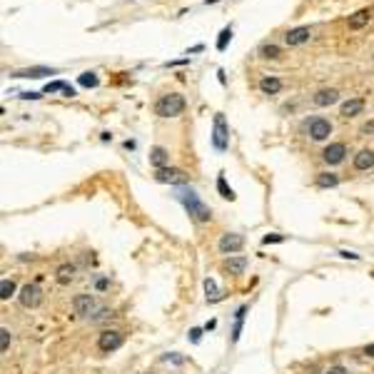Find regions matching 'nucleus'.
Here are the masks:
<instances>
[{
	"label": "nucleus",
	"instance_id": "1",
	"mask_svg": "<svg viewBox=\"0 0 374 374\" xmlns=\"http://www.w3.org/2000/svg\"><path fill=\"white\" fill-rule=\"evenodd\" d=\"M175 197H177V202H182V207L190 212V217H192L195 222H210V220H212V210L197 197V192L192 190V187H187V185L177 187Z\"/></svg>",
	"mask_w": 374,
	"mask_h": 374
},
{
	"label": "nucleus",
	"instance_id": "2",
	"mask_svg": "<svg viewBox=\"0 0 374 374\" xmlns=\"http://www.w3.org/2000/svg\"><path fill=\"white\" fill-rule=\"evenodd\" d=\"M185 105L187 102H185V97L180 93H170V95H162L155 102V115H160V117H177V115H182Z\"/></svg>",
	"mask_w": 374,
	"mask_h": 374
},
{
	"label": "nucleus",
	"instance_id": "3",
	"mask_svg": "<svg viewBox=\"0 0 374 374\" xmlns=\"http://www.w3.org/2000/svg\"><path fill=\"white\" fill-rule=\"evenodd\" d=\"M212 145L217 152H225L230 147V127L225 122V115H215L212 120Z\"/></svg>",
	"mask_w": 374,
	"mask_h": 374
},
{
	"label": "nucleus",
	"instance_id": "4",
	"mask_svg": "<svg viewBox=\"0 0 374 374\" xmlns=\"http://www.w3.org/2000/svg\"><path fill=\"white\" fill-rule=\"evenodd\" d=\"M122 344H125V334H122V332H117V329H105V332L97 337V349H100V352H105V354H110V352L120 349Z\"/></svg>",
	"mask_w": 374,
	"mask_h": 374
},
{
	"label": "nucleus",
	"instance_id": "5",
	"mask_svg": "<svg viewBox=\"0 0 374 374\" xmlns=\"http://www.w3.org/2000/svg\"><path fill=\"white\" fill-rule=\"evenodd\" d=\"M155 180L157 182H165V185H175V187H182L190 182L182 170H175V167H162V170H155Z\"/></svg>",
	"mask_w": 374,
	"mask_h": 374
},
{
	"label": "nucleus",
	"instance_id": "6",
	"mask_svg": "<svg viewBox=\"0 0 374 374\" xmlns=\"http://www.w3.org/2000/svg\"><path fill=\"white\" fill-rule=\"evenodd\" d=\"M18 299H20V304H23V307H28V309H35V307H40V302H43V289H40L35 282H30V284H23V289H20Z\"/></svg>",
	"mask_w": 374,
	"mask_h": 374
},
{
	"label": "nucleus",
	"instance_id": "7",
	"mask_svg": "<svg viewBox=\"0 0 374 374\" xmlns=\"http://www.w3.org/2000/svg\"><path fill=\"white\" fill-rule=\"evenodd\" d=\"M217 247H220L222 255H235V252H240V250L245 247V237L237 235V232H225V235L220 237Z\"/></svg>",
	"mask_w": 374,
	"mask_h": 374
},
{
	"label": "nucleus",
	"instance_id": "8",
	"mask_svg": "<svg viewBox=\"0 0 374 374\" xmlns=\"http://www.w3.org/2000/svg\"><path fill=\"white\" fill-rule=\"evenodd\" d=\"M307 130H309V137L319 142V140H327L332 135V122L324 120V117H312L307 122Z\"/></svg>",
	"mask_w": 374,
	"mask_h": 374
},
{
	"label": "nucleus",
	"instance_id": "9",
	"mask_svg": "<svg viewBox=\"0 0 374 374\" xmlns=\"http://www.w3.org/2000/svg\"><path fill=\"white\" fill-rule=\"evenodd\" d=\"M73 307H75V314L78 317H90L95 309H97V302L93 294H78L73 299Z\"/></svg>",
	"mask_w": 374,
	"mask_h": 374
},
{
	"label": "nucleus",
	"instance_id": "10",
	"mask_svg": "<svg viewBox=\"0 0 374 374\" xmlns=\"http://www.w3.org/2000/svg\"><path fill=\"white\" fill-rule=\"evenodd\" d=\"M344 155H347V145H344V142H332L329 147H324L322 160H324L327 165H339V162L344 160Z\"/></svg>",
	"mask_w": 374,
	"mask_h": 374
},
{
	"label": "nucleus",
	"instance_id": "11",
	"mask_svg": "<svg viewBox=\"0 0 374 374\" xmlns=\"http://www.w3.org/2000/svg\"><path fill=\"white\" fill-rule=\"evenodd\" d=\"M309 28H292L287 35H284V40H287V45L289 48H297V45H304L307 40H309Z\"/></svg>",
	"mask_w": 374,
	"mask_h": 374
},
{
	"label": "nucleus",
	"instance_id": "12",
	"mask_svg": "<svg viewBox=\"0 0 374 374\" xmlns=\"http://www.w3.org/2000/svg\"><path fill=\"white\" fill-rule=\"evenodd\" d=\"M312 100H314L317 107H329V105H334V102L339 100V93H337L334 88H324V90H319Z\"/></svg>",
	"mask_w": 374,
	"mask_h": 374
},
{
	"label": "nucleus",
	"instance_id": "13",
	"mask_svg": "<svg viewBox=\"0 0 374 374\" xmlns=\"http://www.w3.org/2000/svg\"><path fill=\"white\" fill-rule=\"evenodd\" d=\"M45 75H58V70H55V68H43V65H38V68H28V70L13 73V78H33V80L45 78Z\"/></svg>",
	"mask_w": 374,
	"mask_h": 374
},
{
	"label": "nucleus",
	"instance_id": "14",
	"mask_svg": "<svg viewBox=\"0 0 374 374\" xmlns=\"http://www.w3.org/2000/svg\"><path fill=\"white\" fill-rule=\"evenodd\" d=\"M222 270L227 272V275H232V277H237V275H242L245 270H247V257H230L225 265H222Z\"/></svg>",
	"mask_w": 374,
	"mask_h": 374
},
{
	"label": "nucleus",
	"instance_id": "15",
	"mask_svg": "<svg viewBox=\"0 0 374 374\" xmlns=\"http://www.w3.org/2000/svg\"><path fill=\"white\" fill-rule=\"evenodd\" d=\"M374 167V152L372 150H359L354 155V170L364 172V170H372Z\"/></svg>",
	"mask_w": 374,
	"mask_h": 374
},
{
	"label": "nucleus",
	"instance_id": "16",
	"mask_svg": "<svg viewBox=\"0 0 374 374\" xmlns=\"http://www.w3.org/2000/svg\"><path fill=\"white\" fill-rule=\"evenodd\" d=\"M369 18H372L369 8H359L357 13H352V15H349V20H347V23H349V28H352V30H362V28L369 23Z\"/></svg>",
	"mask_w": 374,
	"mask_h": 374
},
{
	"label": "nucleus",
	"instance_id": "17",
	"mask_svg": "<svg viewBox=\"0 0 374 374\" xmlns=\"http://www.w3.org/2000/svg\"><path fill=\"white\" fill-rule=\"evenodd\" d=\"M167 162H170V152H167L165 147H152V150H150V165H152L155 170L167 167Z\"/></svg>",
	"mask_w": 374,
	"mask_h": 374
},
{
	"label": "nucleus",
	"instance_id": "18",
	"mask_svg": "<svg viewBox=\"0 0 374 374\" xmlns=\"http://www.w3.org/2000/svg\"><path fill=\"white\" fill-rule=\"evenodd\" d=\"M362 110H364V100H362V97H354V100H347V102L342 105L339 115H342V117H354V115H359Z\"/></svg>",
	"mask_w": 374,
	"mask_h": 374
},
{
	"label": "nucleus",
	"instance_id": "19",
	"mask_svg": "<svg viewBox=\"0 0 374 374\" xmlns=\"http://www.w3.org/2000/svg\"><path fill=\"white\" fill-rule=\"evenodd\" d=\"M260 90H262L265 95H277V93L282 90V80H280V78H275V75L262 78V80H260Z\"/></svg>",
	"mask_w": 374,
	"mask_h": 374
},
{
	"label": "nucleus",
	"instance_id": "20",
	"mask_svg": "<svg viewBox=\"0 0 374 374\" xmlns=\"http://www.w3.org/2000/svg\"><path fill=\"white\" fill-rule=\"evenodd\" d=\"M55 280L60 284H70L75 280V265H60L58 272H55Z\"/></svg>",
	"mask_w": 374,
	"mask_h": 374
},
{
	"label": "nucleus",
	"instance_id": "21",
	"mask_svg": "<svg viewBox=\"0 0 374 374\" xmlns=\"http://www.w3.org/2000/svg\"><path fill=\"white\" fill-rule=\"evenodd\" d=\"M245 314H247V307L242 304L237 312H235V327H232V342L240 339V332H242V324H245Z\"/></svg>",
	"mask_w": 374,
	"mask_h": 374
},
{
	"label": "nucleus",
	"instance_id": "22",
	"mask_svg": "<svg viewBox=\"0 0 374 374\" xmlns=\"http://www.w3.org/2000/svg\"><path fill=\"white\" fill-rule=\"evenodd\" d=\"M205 292H207V302H220L222 299V292L217 289V282L212 277L205 280Z\"/></svg>",
	"mask_w": 374,
	"mask_h": 374
},
{
	"label": "nucleus",
	"instance_id": "23",
	"mask_svg": "<svg viewBox=\"0 0 374 374\" xmlns=\"http://www.w3.org/2000/svg\"><path fill=\"white\" fill-rule=\"evenodd\" d=\"M339 185V177L334 172H319L317 175V187H337Z\"/></svg>",
	"mask_w": 374,
	"mask_h": 374
},
{
	"label": "nucleus",
	"instance_id": "24",
	"mask_svg": "<svg viewBox=\"0 0 374 374\" xmlns=\"http://www.w3.org/2000/svg\"><path fill=\"white\" fill-rule=\"evenodd\" d=\"M217 192H220V195H222L225 200H230V202L235 200V190H232V187L227 185L225 175H220V177H217Z\"/></svg>",
	"mask_w": 374,
	"mask_h": 374
},
{
	"label": "nucleus",
	"instance_id": "25",
	"mask_svg": "<svg viewBox=\"0 0 374 374\" xmlns=\"http://www.w3.org/2000/svg\"><path fill=\"white\" fill-rule=\"evenodd\" d=\"M15 289H18V287H15L13 280H3V282H0V299H3V302L10 299V297L15 294Z\"/></svg>",
	"mask_w": 374,
	"mask_h": 374
},
{
	"label": "nucleus",
	"instance_id": "26",
	"mask_svg": "<svg viewBox=\"0 0 374 374\" xmlns=\"http://www.w3.org/2000/svg\"><path fill=\"white\" fill-rule=\"evenodd\" d=\"M78 83H80L83 88H97V83H100V80H97V75H95V73H90V70H88V73H83V75L78 78Z\"/></svg>",
	"mask_w": 374,
	"mask_h": 374
},
{
	"label": "nucleus",
	"instance_id": "27",
	"mask_svg": "<svg viewBox=\"0 0 374 374\" xmlns=\"http://www.w3.org/2000/svg\"><path fill=\"white\" fill-rule=\"evenodd\" d=\"M232 40V28H225L222 33H220V40H217V50L222 53L225 48H227V43Z\"/></svg>",
	"mask_w": 374,
	"mask_h": 374
},
{
	"label": "nucleus",
	"instance_id": "28",
	"mask_svg": "<svg viewBox=\"0 0 374 374\" xmlns=\"http://www.w3.org/2000/svg\"><path fill=\"white\" fill-rule=\"evenodd\" d=\"M8 347H10V332L3 327V329H0V349H3V354L8 352Z\"/></svg>",
	"mask_w": 374,
	"mask_h": 374
},
{
	"label": "nucleus",
	"instance_id": "29",
	"mask_svg": "<svg viewBox=\"0 0 374 374\" xmlns=\"http://www.w3.org/2000/svg\"><path fill=\"white\" fill-rule=\"evenodd\" d=\"M260 53H262V58H272V60H275V58L280 55V48H277V45H265Z\"/></svg>",
	"mask_w": 374,
	"mask_h": 374
},
{
	"label": "nucleus",
	"instance_id": "30",
	"mask_svg": "<svg viewBox=\"0 0 374 374\" xmlns=\"http://www.w3.org/2000/svg\"><path fill=\"white\" fill-rule=\"evenodd\" d=\"M65 85H68V83H63V80L48 83V85H45V93H48V95H50V93H60V90H65Z\"/></svg>",
	"mask_w": 374,
	"mask_h": 374
},
{
	"label": "nucleus",
	"instance_id": "31",
	"mask_svg": "<svg viewBox=\"0 0 374 374\" xmlns=\"http://www.w3.org/2000/svg\"><path fill=\"white\" fill-rule=\"evenodd\" d=\"M275 242H284V235L272 232V235H265V237H262V245H275Z\"/></svg>",
	"mask_w": 374,
	"mask_h": 374
},
{
	"label": "nucleus",
	"instance_id": "32",
	"mask_svg": "<svg viewBox=\"0 0 374 374\" xmlns=\"http://www.w3.org/2000/svg\"><path fill=\"white\" fill-rule=\"evenodd\" d=\"M187 339H190L192 344H200V339H202V329H200V327H192V329H190V334H187Z\"/></svg>",
	"mask_w": 374,
	"mask_h": 374
},
{
	"label": "nucleus",
	"instance_id": "33",
	"mask_svg": "<svg viewBox=\"0 0 374 374\" xmlns=\"http://www.w3.org/2000/svg\"><path fill=\"white\" fill-rule=\"evenodd\" d=\"M95 287H97V292H105V289L110 287V280H107V277H100V280L95 282Z\"/></svg>",
	"mask_w": 374,
	"mask_h": 374
},
{
	"label": "nucleus",
	"instance_id": "34",
	"mask_svg": "<svg viewBox=\"0 0 374 374\" xmlns=\"http://www.w3.org/2000/svg\"><path fill=\"white\" fill-rule=\"evenodd\" d=\"M327 374H349V372H347V367L334 364V367H329V369H327Z\"/></svg>",
	"mask_w": 374,
	"mask_h": 374
},
{
	"label": "nucleus",
	"instance_id": "35",
	"mask_svg": "<svg viewBox=\"0 0 374 374\" xmlns=\"http://www.w3.org/2000/svg\"><path fill=\"white\" fill-rule=\"evenodd\" d=\"M162 362H175V364H182V362H185V357H175V354H165V357H162Z\"/></svg>",
	"mask_w": 374,
	"mask_h": 374
},
{
	"label": "nucleus",
	"instance_id": "36",
	"mask_svg": "<svg viewBox=\"0 0 374 374\" xmlns=\"http://www.w3.org/2000/svg\"><path fill=\"white\" fill-rule=\"evenodd\" d=\"M339 257H344V260H359V255H357V252H349V250H342Z\"/></svg>",
	"mask_w": 374,
	"mask_h": 374
},
{
	"label": "nucleus",
	"instance_id": "37",
	"mask_svg": "<svg viewBox=\"0 0 374 374\" xmlns=\"http://www.w3.org/2000/svg\"><path fill=\"white\" fill-rule=\"evenodd\" d=\"M63 93H65V97H75V95H78V90H75L73 85H65V90H63Z\"/></svg>",
	"mask_w": 374,
	"mask_h": 374
},
{
	"label": "nucleus",
	"instance_id": "38",
	"mask_svg": "<svg viewBox=\"0 0 374 374\" xmlns=\"http://www.w3.org/2000/svg\"><path fill=\"white\" fill-rule=\"evenodd\" d=\"M20 97H23V100H38L40 93H20Z\"/></svg>",
	"mask_w": 374,
	"mask_h": 374
},
{
	"label": "nucleus",
	"instance_id": "39",
	"mask_svg": "<svg viewBox=\"0 0 374 374\" xmlns=\"http://www.w3.org/2000/svg\"><path fill=\"white\" fill-rule=\"evenodd\" d=\"M362 132H364V135L374 132V120H372V122H364V125H362Z\"/></svg>",
	"mask_w": 374,
	"mask_h": 374
},
{
	"label": "nucleus",
	"instance_id": "40",
	"mask_svg": "<svg viewBox=\"0 0 374 374\" xmlns=\"http://www.w3.org/2000/svg\"><path fill=\"white\" fill-rule=\"evenodd\" d=\"M362 354H367V357H374V344L364 347V349H362Z\"/></svg>",
	"mask_w": 374,
	"mask_h": 374
},
{
	"label": "nucleus",
	"instance_id": "41",
	"mask_svg": "<svg viewBox=\"0 0 374 374\" xmlns=\"http://www.w3.org/2000/svg\"><path fill=\"white\" fill-rule=\"evenodd\" d=\"M215 327H217V319H210V322L205 324V329H207V332H210V329H215Z\"/></svg>",
	"mask_w": 374,
	"mask_h": 374
}]
</instances>
